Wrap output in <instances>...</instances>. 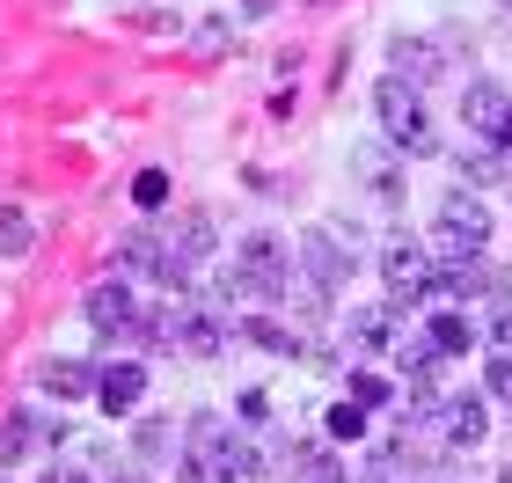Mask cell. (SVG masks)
Returning <instances> with one entry per match:
<instances>
[{
	"instance_id": "1",
	"label": "cell",
	"mask_w": 512,
	"mask_h": 483,
	"mask_svg": "<svg viewBox=\"0 0 512 483\" xmlns=\"http://www.w3.org/2000/svg\"><path fill=\"white\" fill-rule=\"evenodd\" d=\"M264 469V454H256L242 432H227L213 410H191L183 418V483H242Z\"/></svg>"
},
{
	"instance_id": "2",
	"label": "cell",
	"mask_w": 512,
	"mask_h": 483,
	"mask_svg": "<svg viewBox=\"0 0 512 483\" xmlns=\"http://www.w3.org/2000/svg\"><path fill=\"white\" fill-rule=\"evenodd\" d=\"M227 286H235V301H256V308L286 301V286H293V257H286V242H278V235H242Z\"/></svg>"
},
{
	"instance_id": "3",
	"label": "cell",
	"mask_w": 512,
	"mask_h": 483,
	"mask_svg": "<svg viewBox=\"0 0 512 483\" xmlns=\"http://www.w3.org/2000/svg\"><path fill=\"white\" fill-rule=\"evenodd\" d=\"M483 242H491V205L476 191H447L439 198V220H432V257L461 264V257H483Z\"/></svg>"
},
{
	"instance_id": "4",
	"label": "cell",
	"mask_w": 512,
	"mask_h": 483,
	"mask_svg": "<svg viewBox=\"0 0 512 483\" xmlns=\"http://www.w3.org/2000/svg\"><path fill=\"white\" fill-rule=\"evenodd\" d=\"M374 118H381V132H388L403 154H439V132H432L425 103H417V88H410L403 74H381V88H374Z\"/></svg>"
},
{
	"instance_id": "5",
	"label": "cell",
	"mask_w": 512,
	"mask_h": 483,
	"mask_svg": "<svg viewBox=\"0 0 512 483\" xmlns=\"http://www.w3.org/2000/svg\"><path fill=\"white\" fill-rule=\"evenodd\" d=\"M381 279H388V293L395 301H432L439 293V257H432V242L417 249V235H388L381 242Z\"/></svg>"
},
{
	"instance_id": "6",
	"label": "cell",
	"mask_w": 512,
	"mask_h": 483,
	"mask_svg": "<svg viewBox=\"0 0 512 483\" xmlns=\"http://www.w3.org/2000/svg\"><path fill=\"white\" fill-rule=\"evenodd\" d=\"M161 249H169V271H161V286L183 293V286L198 279V264L213 257V213H205V205H191V213H183L169 235H161Z\"/></svg>"
},
{
	"instance_id": "7",
	"label": "cell",
	"mask_w": 512,
	"mask_h": 483,
	"mask_svg": "<svg viewBox=\"0 0 512 483\" xmlns=\"http://www.w3.org/2000/svg\"><path fill=\"white\" fill-rule=\"evenodd\" d=\"M461 125L476 132L491 154H505V140H512V96L498 81H476V88H461Z\"/></svg>"
},
{
	"instance_id": "8",
	"label": "cell",
	"mask_w": 512,
	"mask_h": 483,
	"mask_svg": "<svg viewBox=\"0 0 512 483\" xmlns=\"http://www.w3.org/2000/svg\"><path fill=\"white\" fill-rule=\"evenodd\" d=\"M88 330H96V337H132L139 330V301H132L125 279L88 286Z\"/></svg>"
},
{
	"instance_id": "9",
	"label": "cell",
	"mask_w": 512,
	"mask_h": 483,
	"mask_svg": "<svg viewBox=\"0 0 512 483\" xmlns=\"http://www.w3.org/2000/svg\"><path fill=\"white\" fill-rule=\"evenodd\" d=\"M300 271H308L315 293H344V279H352V257L337 249L330 227H315V235H300Z\"/></svg>"
},
{
	"instance_id": "10",
	"label": "cell",
	"mask_w": 512,
	"mask_h": 483,
	"mask_svg": "<svg viewBox=\"0 0 512 483\" xmlns=\"http://www.w3.org/2000/svg\"><path fill=\"white\" fill-rule=\"evenodd\" d=\"M44 440H66V425H44V418H30V410H8V418H0V462L8 469L30 462Z\"/></svg>"
},
{
	"instance_id": "11",
	"label": "cell",
	"mask_w": 512,
	"mask_h": 483,
	"mask_svg": "<svg viewBox=\"0 0 512 483\" xmlns=\"http://www.w3.org/2000/svg\"><path fill=\"white\" fill-rule=\"evenodd\" d=\"M96 381H103V366H88V359H44L37 366V388H44V396H59V403L96 396Z\"/></svg>"
},
{
	"instance_id": "12",
	"label": "cell",
	"mask_w": 512,
	"mask_h": 483,
	"mask_svg": "<svg viewBox=\"0 0 512 483\" xmlns=\"http://www.w3.org/2000/svg\"><path fill=\"white\" fill-rule=\"evenodd\" d=\"M139 396H147V366H139V359H118V366H103V381H96V403L110 410V418L139 410Z\"/></svg>"
},
{
	"instance_id": "13",
	"label": "cell",
	"mask_w": 512,
	"mask_h": 483,
	"mask_svg": "<svg viewBox=\"0 0 512 483\" xmlns=\"http://www.w3.org/2000/svg\"><path fill=\"white\" fill-rule=\"evenodd\" d=\"M439 425H447L454 447H476L483 432H491V403H483V396H447V403H439Z\"/></svg>"
},
{
	"instance_id": "14",
	"label": "cell",
	"mask_w": 512,
	"mask_h": 483,
	"mask_svg": "<svg viewBox=\"0 0 512 483\" xmlns=\"http://www.w3.org/2000/svg\"><path fill=\"white\" fill-rule=\"evenodd\" d=\"M118 271H132V279H154L169 271V249H161V235H147V227H132V235L118 242Z\"/></svg>"
},
{
	"instance_id": "15",
	"label": "cell",
	"mask_w": 512,
	"mask_h": 483,
	"mask_svg": "<svg viewBox=\"0 0 512 483\" xmlns=\"http://www.w3.org/2000/svg\"><path fill=\"white\" fill-rule=\"evenodd\" d=\"M286 476H293V483H352L330 447H293V454H286Z\"/></svg>"
},
{
	"instance_id": "16",
	"label": "cell",
	"mask_w": 512,
	"mask_h": 483,
	"mask_svg": "<svg viewBox=\"0 0 512 483\" xmlns=\"http://www.w3.org/2000/svg\"><path fill=\"white\" fill-rule=\"evenodd\" d=\"M395 74H403L410 88L439 81V44H425V37H395Z\"/></svg>"
},
{
	"instance_id": "17",
	"label": "cell",
	"mask_w": 512,
	"mask_h": 483,
	"mask_svg": "<svg viewBox=\"0 0 512 483\" xmlns=\"http://www.w3.org/2000/svg\"><path fill=\"white\" fill-rule=\"evenodd\" d=\"M425 337L454 359V352H469V344H476V322H469V315H454V308H439V315L425 322Z\"/></svg>"
},
{
	"instance_id": "18",
	"label": "cell",
	"mask_w": 512,
	"mask_h": 483,
	"mask_svg": "<svg viewBox=\"0 0 512 483\" xmlns=\"http://www.w3.org/2000/svg\"><path fill=\"white\" fill-rule=\"evenodd\" d=\"M30 242H37V227H30V213H15V205H0V264L30 257Z\"/></svg>"
},
{
	"instance_id": "19",
	"label": "cell",
	"mask_w": 512,
	"mask_h": 483,
	"mask_svg": "<svg viewBox=\"0 0 512 483\" xmlns=\"http://www.w3.org/2000/svg\"><path fill=\"white\" fill-rule=\"evenodd\" d=\"M439 359H447V352H439V344H432V337H410V344H403V352H395V366H403V374H410V381H432V374H439Z\"/></svg>"
},
{
	"instance_id": "20",
	"label": "cell",
	"mask_w": 512,
	"mask_h": 483,
	"mask_svg": "<svg viewBox=\"0 0 512 483\" xmlns=\"http://www.w3.org/2000/svg\"><path fill=\"white\" fill-rule=\"evenodd\" d=\"M132 205H139V213H161V205H169V176H161V169H139V176H132Z\"/></svg>"
},
{
	"instance_id": "21",
	"label": "cell",
	"mask_w": 512,
	"mask_h": 483,
	"mask_svg": "<svg viewBox=\"0 0 512 483\" xmlns=\"http://www.w3.org/2000/svg\"><path fill=\"white\" fill-rule=\"evenodd\" d=\"M388 330H395L388 308H359V315H352V344H388Z\"/></svg>"
},
{
	"instance_id": "22",
	"label": "cell",
	"mask_w": 512,
	"mask_h": 483,
	"mask_svg": "<svg viewBox=\"0 0 512 483\" xmlns=\"http://www.w3.org/2000/svg\"><path fill=\"white\" fill-rule=\"evenodd\" d=\"M344 388H352L359 410H381V403H388V381H381V374H359V366H352V381H344Z\"/></svg>"
},
{
	"instance_id": "23",
	"label": "cell",
	"mask_w": 512,
	"mask_h": 483,
	"mask_svg": "<svg viewBox=\"0 0 512 483\" xmlns=\"http://www.w3.org/2000/svg\"><path fill=\"white\" fill-rule=\"evenodd\" d=\"M359 432H366V410L359 403H337L330 410V440H359Z\"/></svg>"
},
{
	"instance_id": "24",
	"label": "cell",
	"mask_w": 512,
	"mask_h": 483,
	"mask_svg": "<svg viewBox=\"0 0 512 483\" xmlns=\"http://www.w3.org/2000/svg\"><path fill=\"white\" fill-rule=\"evenodd\" d=\"M483 330H491L498 352H512V293H505V301H491V322H483Z\"/></svg>"
},
{
	"instance_id": "25",
	"label": "cell",
	"mask_w": 512,
	"mask_h": 483,
	"mask_svg": "<svg viewBox=\"0 0 512 483\" xmlns=\"http://www.w3.org/2000/svg\"><path fill=\"white\" fill-rule=\"evenodd\" d=\"M461 176H469V183H491V176H498V154H491V147H483V154L469 147V154H461Z\"/></svg>"
},
{
	"instance_id": "26",
	"label": "cell",
	"mask_w": 512,
	"mask_h": 483,
	"mask_svg": "<svg viewBox=\"0 0 512 483\" xmlns=\"http://www.w3.org/2000/svg\"><path fill=\"white\" fill-rule=\"evenodd\" d=\"M483 381H491V396H512V352H491V366H483Z\"/></svg>"
},
{
	"instance_id": "27",
	"label": "cell",
	"mask_w": 512,
	"mask_h": 483,
	"mask_svg": "<svg viewBox=\"0 0 512 483\" xmlns=\"http://www.w3.org/2000/svg\"><path fill=\"white\" fill-rule=\"evenodd\" d=\"M198 52H227V22H205V30H198Z\"/></svg>"
},
{
	"instance_id": "28",
	"label": "cell",
	"mask_w": 512,
	"mask_h": 483,
	"mask_svg": "<svg viewBox=\"0 0 512 483\" xmlns=\"http://www.w3.org/2000/svg\"><path fill=\"white\" fill-rule=\"evenodd\" d=\"M44 483H96V476H88V469H52Z\"/></svg>"
},
{
	"instance_id": "29",
	"label": "cell",
	"mask_w": 512,
	"mask_h": 483,
	"mask_svg": "<svg viewBox=\"0 0 512 483\" xmlns=\"http://www.w3.org/2000/svg\"><path fill=\"white\" fill-rule=\"evenodd\" d=\"M118 483H147V476H139V469H125V476H118Z\"/></svg>"
}]
</instances>
